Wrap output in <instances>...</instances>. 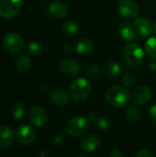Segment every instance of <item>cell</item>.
Instances as JSON below:
<instances>
[{"mask_svg":"<svg viewBox=\"0 0 156 157\" xmlns=\"http://www.w3.org/2000/svg\"><path fill=\"white\" fill-rule=\"evenodd\" d=\"M106 100L114 108H122L129 103L130 94L121 86H112L106 92Z\"/></svg>","mask_w":156,"mask_h":157,"instance_id":"6da1fadb","label":"cell"},{"mask_svg":"<svg viewBox=\"0 0 156 157\" xmlns=\"http://www.w3.org/2000/svg\"><path fill=\"white\" fill-rule=\"evenodd\" d=\"M124 57L131 68L138 69L143 63L144 52L139 44L131 42L124 49Z\"/></svg>","mask_w":156,"mask_h":157,"instance_id":"7a4b0ae2","label":"cell"},{"mask_svg":"<svg viewBox=\"0 0 156 157\" xmlns=\"http://www.w3.org/2000/svg\"><path fill=\"white\" fill-rule=\"evenodd\" d=\"M91 91H92V86L86 78L75 79L70 86L71 96L74 98V100L77 102H82L86 100L90 96Z\"/></svg>","mask_w":156,"mask_h":157,"instance_id":"3957f363","label":"cell"},{"mask_svg":"<svg viewBox=\"0 0 156 157\" xmlns=\"http://www.w3.org/2000/svg\"><path fill=\"white\" fill-rule=\"evenodd\" d=\"M89 129V121L84 117H75L68 121L65 126L66 132L72 137H79L86 133Z\"/></svg>","mask_w":156,"mask_h":157,"instance_id":"277c9868","label":"cell"},{"mask_svg":"<svg viewBox=\"0 0 156 157\" xmlns=\"http://www.w3.org/2000/svg\"><path fill=\"white\" fill-rule=\"evenodd\" d=\"M23 6V0H0V17L10 18L16 16Z\"/></svg>","mask_w":156,"mask_h":157,"instance_id":"5b68a950","label":"cell"},{"mask_svg":"<svg viewBox=\"0 0 156 157\" xmlns=\"http://www.w3.org/2000/svg\"><path fill=\"white\" fill-rule=\"evenodd\" d=\"M3 45L8 52L16 54L22 51L24 47V40L19 34L11 32L5 36Z\"/></svg>","mask_w":156,"mask_h":157,"instance_id":"8992f818","label":"cell"},{"mask_svg":"<svg viewBox=\"0 0 156 157\" xmlns=\"http://www.w3.org/2000/svg\"><path fill=\"white\" fill-rule=\"evenodd\" d=\"M17 141L24 146L30 145L35 140V132L33 129L26 124L20 125L16 130Z\"/></svg>","mask_w":156,"mask_h":157,"instance_id":"52a82bcc","label":"cell"},{"mask_svg":"<svg viewBox=\"0 0 156 157\" xmlns=\"http://www.w3.org/2000/svg\"><path fill=\"white\" fill-rule=\"evenodd\" d=\"M118 9L121 16L134 17L139 13V6L133 0H118Z\"/></svg>","mask_w":156,"mask_h":157,"instance_id":"ba28073f","label":"cell"},{"mask_svg":"<svg viewBox=\"0 0 156 157\" xmlns=\"http://www.w3.org/2000/svg\"><path fill=\"white\" fill-rule=\"evenodd\" d=\"M118 31L120 38L128 42H132L134 40H137L139 38V35L136 32L134 27L127 21L120 22L118 26Z\"/></svg>","mask_w":156,"mask_h":157,"instance_id":"9c48e42d","label":"cell"},{"mask_svg":"<svg viewBox=\"0 0 156 157\" xmlns=\"http://www.w3.org/2000/svg\"><path fill=\"white\" fill-rule=\"evenodd\" d=\"M30 122L37 128L43 127L48 121V116L46 111L40 106H33L29 111Z\"/></svg>","mask_w":156,"mask_h":157,"instance_id":"30bf717a","label":"cell"},{"mask_svg":"<svg viewBox=\"0 0 156 157\" xmlns=\"http://www.w3.org/2000/svg\"><path fill=\"white\" fill-rule=\"evenodd\" d=\"M151 97H152V93H151L150 88L143 86L137 87L134 90L132 97H131V100L137 106H143L149 102Z\"/></svg>","mask_w":156,"mask_h":157,"instance_id":"8fae6325","label":"cell"},{"mask_svg":"<svg viewBox=\"0 0 156 157\" xmlns=\"http://www.w3.org/2000/svg\"><path fill=\"white\" fill-rule=\"evenodd\" d=\"M133 27L141 37H147L153 32V23L145 17H137L134 20Z\"/></svg>","mask_w":156,"mask_h":157,"instance_id":"7c38bea8","label":"cell"},{"mask_svg":"<svg viewBox=\"0 0 156 157\" xmlns=\"http://www.w3.org/2000/svg\"><path fill=\"white\" fill-rule=\"evenodd\" d=\"M61 71L69 75V76H75L80 72V64L74 59H64L60 63Z\"/></svg>","mask_w":156,"mask_h":157,"instance_id":"4fadbf2b","label":"cell"},{"mask_svg":"<svg viewBox=\"0 0 156 157\" xmlns=\"http://www.w3.org/2000/svg\"><path fill=\"white\" fill-rule=\"evenodd\" d=\"M99 144H100V139L94 134L86 135L83 137L82 140L80 141L81 149L86 153L94 152L99 146Z\"/></svg>","mask_w":156,"mask_h":157,"instance_id":"5bb4252c","label":"cell"},{"mask_svg":"<svg viewBox=\"0 0 156 157\" xmlns=\"http://www.w3.org/2000/svg\"><path fill=\"white\" fill-rule=\"evenodd\" d=\"M14 140L11 128L7 125H0V148H8Z\"/></svg>","mask_w":156,"mask_h":157,"instance_id":"9a60e30c","label":"cell"},{"mask_svg":"<svg viewBox=\"0 0 156 157\" xmlns=\"http://www.w3.org/2000/svg\"><path fill=\"white\" fill-rule=\"evenodd\" d=\"M48 12L55 18H63L67 14V6L60 1H54L49 5Z\"/></svg>","mask_w":156,"mask_h":157,"instance_id":"2e32d148","label":"cell"},{"mask_svg":"<svg viewBox=\"0 0 156 157\" xmlns=\"http://www.w3.org/2000/svg\"><path fill=\"white\" fill-rule=\"evenodd\" d=\"M50 99L51 102L58 107H63L64 105H66L69 101V97L67 95V93L63 90L58 89L53 91L51 96H50Z\"/></svg>","mask_w":156,"mask_h":157,"instance_id":"e0dca14e","label":"cell"},{"mask_svg":"<svg viewBox=\"0 0 156 157\" xmlns=\"http://www.w3.org/2000/svg\"><path fill=\"white\" fill-rule=\"evenodd\" d=\"M93 51L94 43L89 39H83L76 45V52L81 55H89Z\"/></svg>","mask_w":156,"mask_h":157,"instance_id":"ac0fdd59","label":"cell"},{"mask_svg":"<svg viewBox=\"0 0 156 157\" xmlns=\"http://www.w3.org/2000/svg\"><path fill=\"white\" fill-rule=\"evenodd\" d=\"M104 71H105V74H106L107 76H108V77H117L121 74L122 67H121V65L120 63L113 61V62H109L105 66Z\"/></svg>","mask_w":156,"mask_h":157,"instance_id":"d6986e66","label":"cell"},{"mask_svg":"<svg viewBox=\"0 0 156 157\" xmlns=\"http://www.w3.org/2000/svg\"><path fill=\"white\" fill-rule=\"evenodd\" d=\"M30 66H31V61L28 56L21 55V56H18L17 58V60H16V68L17 69V71H19L21 73L28 72L29 70Z\"/></svg>","mask_w":156,"mask_h":157,"instance_id":"ffe728a7","label":"cell"},{"mask_svg":"<svg viewBox=\"0 0 156 157\" xmlns=\"http://www.w3.org/2000/svg\"><path fill=\"white\" fill-rule=\"evenodd\" d=\"M142 115L140 110L134 107V106H130L126 109V119L130 122H138L141 121Z\"/></svg>","mask_w":156,"mask_h":157,"instance_id":"44dd1931","label":"cell"},{"mask_svg":"<svg viewBox=\"0 0 156 157\" xmlns=\"http://www.w3.org/2000/svg\"><path fill=\"white\" fill-rule=\"evenodd\" d=\"M79 30H80V27L74 21H67L63 26V31L64 32V34L69 35V36L77 35Z\"/></svg>","mask_w":156,"mask_h":157,"instance_id":"7402d4cb","label":"cell"},{"mask_svg":"<svg viewBox=\"0 0 156 157\" xmlns=\"http://www.w3.org/2000/svg\"><path fill=\"white\" fill-rule=\"evenodd\" d=\"M144 49L150 57L156 59V37H151L146 40Z\"/></svg>","mask_w":156,"mask_h":157,"instance_id":"603a6c76","label":"cell"},{"mask_svg":"<svg viewBox=\"0 0 156 157\" xmlns=\"http://www.w3.org/2000/svg\"><path fill=\"white\" fill-rule=\"evenodd\" d=\"M94 126L100 131L108 130L111 127V121L107 117H99L97 118L94 121Z\"/></svg>","mask_w":156,"mask_h":157,"instance_id":"cb8c5ba5","label":"cell"},{"mask_svg":"<svg viewBox=\"0 0 156 157\" xmlns=\"http://www.w3.org/2000/svg\"><path fill=\"white\" fill-rule=\"evenodd\" d=\"M12 115L15 120H21L25 115V107L20 102H16L12 106Z\"/></svg>","mask_w":156,"mask_h":157,"instance_id":"d4e9b609","label":"cell"},{"mask_svg":"<svg viewBox=\"0 0 156 157\" xmlns=\"http://www.w3.org/2000/svg\"><path fill=\"white\" fill-rule=\"evenodd\" d=\"M28 51L32 55H39L42 52V45L38 41H30L28 44Z\"/></svg>","mask_w":156,"mask_h":157,"instance_id":"484cf974","label":"cell"},{"mask_svg":"<svg viewBox=\"0 0 156 157\" xmlns=\"http://www.w3.org/2000/svg\"><path fill=\"white\" fill-rule=\"evenodd\" d=\"M136 79L131 73H126L122 77V83L126 87H132L135 85Z\"/></svg>","mask_w":156,"mask_h":157,"instance_id":"4316f807","label":"cell"},{"mask_svg":"<svg viewBox=\"0 0 156 157\" xmlns=\"http://www.w3.org/2000/svg\"><path fill=\"white\" fill-rule=\"evenodd\" d=\"M99 71H100V68L97 64H91L87 67L86 73L88 76L90 77H96L99 74Z\"/></svg>","mask_w":156,"mask_h":157,"instance_id":"83f0119b","label":"cell"},{"mask_svg":"<svg viewBox=\"0 0 156 157\" xmlns=\"http://www.w3.org/2000/svg\"><path fill=\"white\" fill-rule=\"evenodd\" d=\"M63 142H64V137H63V134H58V135H56V136L53 138V140H52V144H53V145H55V146L61 145Z\"/></svg>","mask_w":156,"mask_h":157,"instance_id":"f1b7e54d","label":"cell"},{"mask_svg":"<svg viewBox=\"0 0 156 157\" xmlns=\"http://www.w3.org/2000/svg\"><path fill=\"white\" fill-rule=\"evenodd\" d=\"M136 157H154V155L148 150H140L136 154Z\"/></svg>","mask_w":156,"mask_h":157,"instance_id":"f546056e","label":"cell"},{"mask_svg":"<svg viewBox=\"0 0 156 157\" xmlns=\"http://www.w3.org/2000/svg\"><path fill=\"white\" fill-rule=\"evenodd\" d=\"M150 117H151L152 121L156 124V104L153 105V107L150 109Z\"/></svg>","mask_w":156,"mask_h":157,"instance_id":"4dcf8cb0","label":"cell"},{"mask_svg":"<svg viewBox=\"0 0 156 157\" xmlns=\"http://www.w3.org/2000/svg\"><path fill=\"white\" fill-rule=\"evenodd\" d=\"M109 155H110L111 157H122L123 156L122 153H121L120 150H118V149H113V150L110 152Z\"/></svg>","mask_w":156,"mask_h":157,"instance_id":"1f68e13d","label":"cell"},{"mask_svg":"<svg viewBox=\"0 0 156 157\" xmlns=\"http://www.w3.org/2000/svg\"><path fill=\"white\" fill-rule=\"evenodd\" d=\"M97 115L94 113V112H89L88 114H87V116H86V119L89 121H96V119H97Z\"/></svg>","mask_w":156,"mask_h":157,"instance_id":"d6a6232c","label":"cell"},{"mask_svg":"<svg viewBox=\"0 0 156 157\" xmlns=\"http://www.w3.org/2000/svg\"><path fill=\"white\" fill-rule=\"evenodd\" d=\"M63 51L67 53H71L73 51H74V48L71 44H65L64 47H63Z\"/></svg>","mask_w":156,"mask_h":157,"instance_id":"836d02e7","label":"cell"},{"mask_svg":"<svg viewBox=\"0 0 156 157\" xmlns=\"http://www.w3.org/2000/svg\"><path fill=\"white\" fill-rule=\"evenodd\" d=\"M150 68H151L152 71L156 72V62H152V63H150Z\"/></svg>","mask_w":156,"mask_h":157,"instance_id":"e575fe53","label":"cell"},{"mask_svg":"<svg viewBox=\"0 0 156 157\" xmlns=\"http://www.w3.org/2000/svg\"><path fill=\"white\" fill-rule=\"evenodd\" d=\"M153 31L156 34V18L154 19V21L153 22Z\"/></svg>","mask_w":156,"mask_h":157,"instance_id":"d590c367","label":"cell"}]
</instances>
